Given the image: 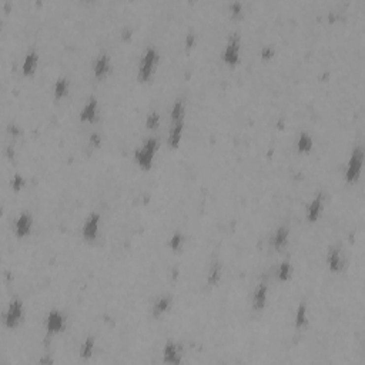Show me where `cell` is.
I'll return each instance as SVG.
<instances>
[{"label":"cell","instance_id":"obj_1","mask_svg":"<svg viewBox=\"0 0 365 365\" xmlns=\"http://www.w3.org/2000/svg\"><path fill=\"white\" fill-rule=\"evenodd\" d=\"M156 151H157V140L156 138L146 140L144 144L135 151V160H137L138 166L143 170H150L151 168V164H153V159L156 156Z\"/></svg>","mask_w":365,"mask_h":365},{"label":"cell","instance_id":"obj_2","mask_svg":"<svg viewBox=\"0 0 365 365\" xmlns=\"http://www.w3.org/2000/svg\"><path fill=\"white\" fill-rule=\"evenodd\" d=\"M157 60H159V54L156 52V49L149 47L143 57H141V62H140V68H138V79L141 81H149L154 67L157 65Z\"/></svg>","mask_w":365,"mask_h":365},{"label":"cell","instance_id":"obj_3","mask_svg":"<svg viewBox=\"0 0 365 365\" xmlns=\"http://www.w3.org/2000/svg\"><path fill=\"white\" fill-rule=\"evenodd\" d=\"M363 162H364V150L363 147H355L352 150L351 157H350V162L347 166V181L348 183H355L358 180V177L361 174V167H363Z\"/></svg>","mask_w":365,"mask_h":365},{"label":"cell","instance_id":"obj_4","mask_svg":"<svg viewBox=\"0 0 365 365\" xmlns=\"http://www.w3.org/2000/svg\"><path fill=\"white\" fill-rule=\"evenodd\" d=\"M223 59L230 66H234L238 63V60H240V39H238L237 33L231 34L230 40L227 43L226 50L223 53Z\"/></svg>","mask_w":365,"mask_h":365},{"label":"cell","instance_id":"obj_5","mask_svg":"<svg viewBox=\"0 0 365 365\" xmlns=\"http://www.w3.org/2000/svg\"><path fill=\"white\" fill-rule=\"evenodd\" d=\"M22 318H23V304L20 299H14L10 302L7 312L4 315V324L9 328H14L19 325Z\"/></svg>","mask_w":365,"mask_h":365},{"label":"cell","instance_id":"obj_6","mask_svg":"<svg viewBox=\"0 0 365 365\" xmlns=\"http://www.w3.org/2000/svg\"><path fill=\"white\" fill-rule=\"evenodd\" d=\"M99 223H100V214L99 213H92L87 217L84 226H83V237L89 241L95 240L99 234Z\"/></svg>","mask_w":365,"mask_h":365},{"label":"cell","instance_id":"obj_7","mask_svg":"<svg viewBox=\"0 0 365 365\" xmlns=\"http://www.w3.org/2000/svg\"><path fill=\"white\" fill-rule=\"evenodd\" d=\"M66 324V318L65 315L57 310L49 312L47 320H46V328L49 331V334H54V332H60Z\"/></svg>","mask_w":365,"mask_h":365},{"label":"cell","instance_id":"obj_8","mask_svg":"<svg viewBox=\"0 0 365 365\" xmlns=\"http://www.w3.org/2000/svg\"><path fill=\"white\" fill-rule=\"evenodd\" d=\"M327 264H328V268L332 271V272H339L344 267V260L341 257V248L338 245H332L330 250H328V254H327Z\"/></svg>","mask_w":365,"mask_h":365},{"label":"cell","instance_id":"obj_9","mask_svg":"<svg viewBox=\"0 0 365 365\" xmlns=\"http://www.w3.org/2000/svg\"><path fill=\"white\" fill-rule=\"evenodd\" d=\"M32 224H33V218L30 213H22L19 218L16 220V226H14V231H16V235L19 238H23L26 237L27 234L32 230Z\"/></svg>","mask_w":365,"mask_h":365},{"label":"cell","instance_id":"obj_10","mask_svg":"<svg viewBox=\"0 0 365 365\" xmlns=\"http://www.w3.org/2000/svg\"><path fill=\"white\" fill-rule=\"evenodd\" d=\"M323 207H324V194L318 193L315 196V199L310 203L308 208H307V220L311 221V223L315 221V220H318V217L323 211Z\"/></svg>","mask_w":365,"mask_h":365},{"label":"cell","instance_id":"obj_11","mask_svg":"<svg viewBox=\"0 0 365 365\" xmlns=\"http://www.w3.org/2000/svg\"><path fill=\"white\" fill-rule=\"evenodd\" d=\"M163 357H164V363H167V364H180L181 363L180 350H178L176 342H171V341H168L166 344L164 351H163Z\"/></svg>","mask_w":365,"mask_h":365},{"label":"cell","instance_id":"obj_12","mask_svg":"<svg viewBox=\"0 0 365 365\" xmlns=\"http://www.w3.org/2000/svg\"><path fill=\"white\" fill-rule=\"evenodd\" d=\"M97 117V99L96 97H90L87 100V103L84 104V107L80 111V120L81 122L93 123Z\"/></svg>","mask_w":365,"mask_h":365},{"label":"cell","instance_id":"obj_13","mask_svg":"<svg viewBox=\"0 0 365 365\" xmlns=\"http://www.w3.org/2000/svg\"><path fill=\"white\" fill-rule=\"evenodd\" d=\"M267 291H268V287L265 283H261L258 285L256 293H254V298H253V308L256 311H261L264 307H265V302H267Z\"/></svg>","mask_w":365,"mask_h":365},{"label":"cell","instance_id":"obj_14","mask_svg":"<svg viewBox=\"0 0 365 365\" xmlns=\"http://www.w3.org/2000/svg\"><path fill=\"white\" fill-rule=\"evenodd\" d=\"M288 235H290V229L287 226H280L274 232L272 238H271L272 247L277 248V250H281L288 241Z\"/></svg>","mask_w":365,"mask_h":365},{"label":"cell","instance_id":"obj_15","mask_svg":"<svg viewBox=\"0 0 365 365\" xmlns=\"http://www.w3.org/2000/svg\"><path fill=\"white\" fill-rule=\"evenodd\" d=\"M183 127H184V120L171 123L170 134H168V146L170 147H173V149L178 147L180 140H181V134H183Z\"/></svg>","mask_w":365,"mask_h":365},{"label":"cell","instance_id":"obj_16","mask_svg":"<svg viewBox=\"0 0 365 365\" xmlns=\"http://www.w3.org/2000/svg\"><path fill=\"white\" fill-rule=\"evenodd\" d=\"M110 71V59L106 53L99 56L95 63V76L97 79H103Z\"/></svg>","mask_w":365,"mask_h":365},{"label":"cell","instance_id":"obj_17","mask_svg":"<svg viewBox=\"0 0 365 365\" xmlns=\"http://www.w3.org/2000/svg\"><path fill=\"white\" fill-rule=\"evenodd\" d=\"M37 62H39V54L36 50H30L25 57L23 62V74L25 76H30L34 73V70L37 67Z\"/></svg>","mask_w":365,"mask_h":365},{"label":"cell","instance_id":"obj_18","mask_svg":"<svg viewBox=\"0 0 365 365\" xmlns=\"http://www.w3.org/2000/svg\"><path fill=\"white\" fill-rule=\"evenodd\" d=\"M171 302H173L171 296H162V297L157 298L154 305H153V315L154 317H160L162 314H164L170 308Z\"/></svg>","mask_w":365,"mask_h":365},{"label":"cell","instance_id":"obj_19","mask_svg":"<svg viewBox=\"0 0 365 365\" xmlns=\"http://www.w3.org/2000/svg\"><path fill=\"white\" fill-rule=\"evenodd\" d=\"M184 110H186L184 99L178 97V99H176L173 108H171V123L184 120Z\"/></svg>","mask_w":365,"mask_h":365},{"label":"cell","instance_id":"obj_20","mask_svg":"<svg viewBox=\"0 0 365 365\" xmlns=\"http://www.w3.org/2000/svg\"><path fill=\"white\" fill-rule=\"evenodd\" d=\"M307 324V304L302 301L297 308V314H296V328L301 330Z\"/></svg>","mask_w":365,"mask_h":365},{"label":"cell","instance_id":"obj_21","mask_svg":"<svg viewBox=\"0 0 365 365\" xmlns=\"http://www.w3.org/2000/svg\"><path fill=\"white\" fill-rule=\"evenodd\" d=\"M220 277H221V264L218 261H213L210 271H208V277H207L208 284L216 285L220 281Z\"/></svg>","mask_w":365,"mask_h":365},{"label":"cell","instance_id":"obj_22","mask_svg":"<svg viewBox=\"0 0 365 365\" xmlns=\"http://www.w3.org/2000/svg\"><path fill=\"white\" fill-rule=\"evenodd\" d=\"M297 147L301 153H308L312 149V138L308 133H301L297 140Z\"/></svg>","mask_w":365,"mask_h":365},{"label":"cell","instance_id":"obj_23","mask_svg":"<svg viewBox=\"0 0 365 365\" xmlns=\"http://www.w3.org/2000/svg\"><path fill=\"white\" fill-rule=\"evenodd\" d=\"M68 90V80L66 77H60L57 79L56 84H54V97L56 99H62L67 95Z\"/></svg>","mask_w":365,"mask_h":365},{"label":"cell","instance_id":"obj_24","mask_svg":"<svg viewBox=\"0 0 365 365\" xmlns=\"http://www.w3.org/2000/svg\"><path fill=\"white\" fill-rule=\"evenodd\" d=\"M291 274H293V265H291V263L288 260H285V261H283L280 264V267H278L277 277H278L280 281H287L291 277Z\"/></svg>","mask_w":365,"mask_h":365},{"label":"cell","instance_id":"obj_25","mask_svg":"<svg viewBox=\"0 0 365 365\" xmlns=\"http://www.w3.org/2000/svg\"><path fill=\"white\" fill-rule=\"evenodd\" d=\"M93 351H95V338L87 337L86 341L83 342V347H81V357L84 360H87L93 355Z\"/></svg>","mask_w":365,"mask_h":365},{"label":"cell","instance_id":"obj_26","mask_svg":"<svg viewBox=\"0 0 365 365\" xmlns=\"http://www.w3.org/2000/svg\"><path fill=\"white\" fill-rule=\"evenodd\" d=\"M184 243V235L183 234H180V232H176L171 238H170V248L173 250V251H178L180 248H181V245Z\"/></svg>","mask_w":365,"mask_h":365},{"label":"cell","instance_id":"obj_27","mask_svg":"<svg viewBox=\"0 0 365 365\" xmlns=\"http://www.w3.org/2000/svg\"><path fill=\"white\" fill-rule=\"evenodd\" d=\"M159 123H160V116L157 114V111H156V110L150 111L149 116H147V120H146V126H147V129L154 130V129L159 126Z\"/></svg>","mask_w":365,"mask_h":365},{"label":"cell","instance_id":"obj_28","mask_svg":"<svg viewBox=\"0 0 365 365\" xmlns=\"http://www.w3.org/2000/svg\"><path fill=\"white\" fill-rule=\"evenodd\" d=\"M23 186H25V178L22 176H19V174H16L12 178V189L14 191H19L20 189H23Z\"/></svg>","mask_w":365,"mask_h":365},{"label":"cell","instance_id":"obj_29","mask_svg":"<svg viewBox=\"0 0 365 365\" xmlns=\"http://www.w3.org/2000/svg\"><path fill=\"white\" fill-rule=\"evenodd\" d=\"M230 9L232 16H240L241 12H243V4H241L240 1H234V3H231L230 4Z\"/></svg>","mask_w":365,"mask_h":365},{"label":"cell","instance_id":"obj_30","mask_svg":"<svg viewBox=\"0 0 365 365\" xmlns=\"http://www.w3.org/2000/svg\"><path fill=\"white\" fill-rule=\"evenodd\" d=\"M100 143H101V137H100L99 133H93V134L90 135V144H92L93 147H99Z\"/></svg>","mask_w":365,"mask_h":365},{"label":"cell","instance_id":"obj_31","mask_svg":"<svg viewBox=\"0 0 365 365\" xmlns=\"http://www.w3.org/2000/svg\"><path fill=\"white\" fill-rule=\"evenodd\" d=\"M261 54H263V57H271V56L274 54V52H272L271 49H264Z\"/></svg>","mask_w":365,"mask_h":365},{"label":"cell","instance_id":"obj_32","mask_svg":"<svg viewBox=\"0 0 365 365\" xmlns=\"http://www.w3.org/2000/svg\"><path fill=\"white\" fill-rule=\"evenodd\" d=\"M193 43H194V34H189V36H187V46L191 47Z\"/></svg>","mask_w":365,"mask_h":365},{"label":"cell","instance_id":"obj_33","mask_svg":"<svg viewBox=\"0 0 365 365\" xmlns=\"http://www.w3.org/2000/svg\"><path fill=\"white\" fill-rule=\"evenodd\" d=\"M123 37H130V30H123Z\"/></svg>","mask_w":365,"mask_h":365}]
</instances>
